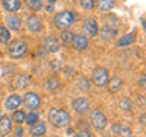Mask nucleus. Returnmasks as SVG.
<instances>
[{
    "mask_svg": "<svg viewBox=\"0 0 146 137\" xmlns=\"http://www.w3.org/2000/svg\"><path fill=\"white\" fill-rule=\"evenodd\" d=\"M49 122L52 123L53 126L58 128H64L70 123V116H68L67 111L64 110H58V108H50L49 110Z\"/></svg>",
    "mask_w": 146,
    "mask_h": 137,
    "instance_id": "1",
    "label": "nucleus"
},
{
    "mask_svg": "<svg viewBox=\"0 0 146 137\" xmlns=\"http://www.w3.org/2000/svg\"><path fill=\"white\" fill-rule=\"evenodd\" d=\"M73 21H75V14L72 11H62V12H58L56 15L53 17V26L56 29L62 31V29H68Z\"/></svg>",
    "mask_w": 146,
    "mask_h": 137,
    "instance_id": "2",
    "label": "nucleus"
},
{
    "mask_svg": "<svg viewBox=\"0 0 146 137\" xmlns=\"http://www.w3.org/2000/svg\"><path fill=\"white\" fill-rule=\"evenodd\" d=\"M26 52H27V46L20 40H15L9 44V55L12 58H21Z\"/></svg>",
    "mask_w": 146,
    "mask_h": 137,
    "instance_id": "3",
    "label": "nucleus"
},
{
    "mask_svg": "<svg viewBox=\"0 0 146 137\" xmlns=\"http://www.w3.org/2000/svg\"><path fill=\"white\" fill-rule=\"evenodd\" d=\"M93 84L98 87H104L108 84V70L104 67H98L93 72Z\"/></svg>",
    "mask_w": 146,
    "mask_h": 137,
    "instance_id": "4",
    "label": "nucleus"
},
{
    "mask_svg": "<svg viewBox=\"0 0 146 137\" xmlns=\"http://www.w3.org/2000/svg\"><path fill=\"white\" fill-rule=\"evenodd\" d=\"M91 122H93V126L96 130H104L108 123L105 114L102 111H99V110H93V111H91Z\"/></svg>",
    "mask_w": 146,
    "mask_h": 137,
    "instance_id": "5",
    "label": "nucleus"
},
{
    "mask_svg": "<svg viewBox=\"0 0 146 137\" xmlns=\"http://www.w3.org/2000/svg\"><path fill=\"white\" fill-rule=\"evenodd\" d=\"M82 31H84L85 37H96L98 35V21L94 18H87V20L82 23Z\"/></svg>",
    "mask_w": 146,
    "mask_h": 137,
    "instance_id": "6",
    "label": "nucleus"
},
{
    "mask_svg": "<svg viewBox=\"0 0 146 137\" xmlns=\"http://www.w3.org/2000/svg\"><path fill=\"white\" fill-rule=\"evenodd\" d=\"M43 49H44V52H49V53L58 52V49H59V41L55 38L53 35L46 37L44 41H43Z\"/></svg>",
    "mask_w": 146,
    "mask_h": 137,
    "instance_id": "7",
    "label": "nucleus"
},
{
    "mask_svg": "<svg viewBox=\"0 0 146 137\" xmlns=\"http://www.w3.org/2000/svg\"><path fill=\"white\" fill-rule=\"evenodd\" d=\"M23 102H25V107L31 108V110H35V108L40 107V96L36 93H27V94H25Z\"/></svg>",
    "mask_w": 146,
    "mask_h": 137,
    "instance_id": "8",
    "label": "nucleus"
},
{
    "mask_svg": "<svg viewBox=\"0 0 146 137\" xmlns=\"http://www.w3.org/2000/svg\"><path fill=\"white\" fill-rule=\"evenodd\" d=\"M72 107L76 113L82 114V113H85L87 110H88V100H87L85 98H76L72 102Z\"/></svg>",
    "mask_w": 146,
    "mask_h": 137,
    "instance_id": "9",
    "label": "nucleus"
},
{
    "mask_svg": "<svg viewBox=\"0 0 146 137\" xmlns=\"http://www.w3.org/2000/svg\"><path fill=\"white\" fill-rule=\"evenodd\" d=\"M72 44H73V47H75L76 50H84L87 49V46H88V38H87L85 35H75L73 37V41H72Z\"/></svg>",
    "mask_w": 146,
    "mask_h": 137,
    "instance_id": "10",
    "label": "nucleus"
},
{
    "mask_svg": "<svg viewBox=\"0 0 146 137\" xmlns=\"http://www.w3.org/2000/svg\"><path fill=\"white\" fill-rule=\"evenodd\" d=\"M26 26L31 32H40L41 31V20L36 15H31L26 20Z\"/></svg>",
    "mask_w": 146,
    "mask_h": 137,
    "instance_id": "11",
    "label": "nucleus"
},
{
    "mask_svg": "<svg viewBox=\"0 0 146 137\" xmlns=\"http://www.w3.org/2000/svg\"><path fill=\"white\" fill-rule=\"evenodd\" d=\"M43 134H46V125L43 122H38L36 120L35 123L31 125V136L34 137H41Z\"/></svg>",
    "mask_w": 146,
    "mask_h": 137,
    "instance_id": "12",
    "label": "nucleus"
},
{
    "mask_svg": "<svg viewBox=\"0 0 146 137\" xmlns=\"http://www.w3.org/2000/svg\"><path fill=\"white\" fill-rule=\"evenodd\" d=\"M20 104H21V98L18 94H11L6 99V102H5L8 110H17L18 107H20Z\"/></svg>",
    "mask_w": 146,
    "mask_h": 137,
    "instance_id": "13",
    "label": "nucleus"
},
{
    "mask_svg": "<svg viewBox=\"0 0 146 137\" xmlns=\"http://www.w3.org/2000/svg\"><path fill=\"white\" fill-rule=\"evenodd\" d=\"M116 34H117L116 27H113V26H110V25H104L102 27H100V37H102L104 40L113 38V37H116Z\"/></svg>",
    "mask_w": 146,
    "mask_h": 137,
    "instance_id": "14",
    "label": "nucleus"
},
{
    "mask_svg": "<svg viewBox=\"0 0 146 137\" xmlns=\"http://www.w3.org/2000/svg\"><path fill=\"white\" fill-rule=\"evenodd\" d=\"M9 131H11V119L2 116V119H0V136H6L9 134Z\"/></svg>",
    "mask_w": 146,
    "mask_h": 137,
    "instance_id": "15",
    "label": "nucleus"
},
{
    "mask_svg": "<svg viewBox=\"0 0 146 137\" xmlns=\"http://www.w3.org/2000/svg\"><path fill=\"white\" fill-rule=\"evenodd\" d=\"M6 25L9 29H12V31H18L20 29V26H21V20L18 18L17 15H8L6 17Z\"/></svg>",
    "mask_w": 146,
    "mask_h": 137,
    "instance_id": "16",
    "label": "nucleus"
},
{
    "mask_svg": "<svg viewBox=\"0 0 146 137\" xmlns=\"http://www.w3.org/2000/svg\"><path fill=\"white\" fill-rule=\"evenodd\" d=\"M73 32L72 31H68V29H62L61 31V34H59V40H61V43L62 44H66V46H70L72 44V41H73Z\"/></svg>",
    "mask_w": 146,
    "mask_h": 137,
    "instance_id": "17",
    "label": "nucleus"
},
{
    "mask_svg": "<svg viewBox=\"0 0 146 137\" xmlns=\"http://www.w3.org/2000/svg\"><path fill=\"white\" fill-rule=\"evenodd\" d=\"M3 8L8 12H15L20 8V0H3Z\"/></svg>",
    "mask_w": 146,
    "mask_h": 137,
    "instance_id": "18",
    "label": "nucleus"
},
{
    "mask_svg": "<svg viewBox=\"0 0 146 137\" xmlns=\"http://www.w3.org/2000/svg\"><path fill=\"white\" fill-rule=\"evenodd\" d=\"M114 3H116V0H98V9L99 11H110V9H113Z\"/></svg>",
    "mask_w": 146,
    "mask_h": 137,
    "instance_id": "19",
    "label": "nucleus"
},
{
    "mask_svg": "<svg viewBox=\"0 0 146 137\" xmlns=\"http://www.w3.org/2000/svg\"><path fill=\"white\" fill-rule=\"evenodd\" d=\"M59 85H61V82H59V81L56 79V78H49V79L44 82L46 90H49V91H55V90H58V88H59Z\"/></svg>",
    "mask_w": 146,
    "mask_h": 137,
    "instance_id": "20",
    "label": "nucleus"
},
{
    "mask_svg": "<svg viewBox=\"0 0 146 137\" xmlns=\"http://www.w3.org/2000/svg\"><path fill=\"white\" fill-rule=\"evenodd\" d=\"M31 84V78L27 75H18L17 79H15V87H18V88H23V87H27Z\"/></svg>",
    "mask_w": 146,
    "mask_h": 137,
    "instance_id": "21",
    "label": "nucleus"
},
{
    "mask_svg": "<svg viewBox=\"0 0 146 137\" xmlns=\"http://www.w3.org/2000/svg\"><path fill=\"white\" fill-rule=\"evenodd\" d=\"M25 5L31 9V11L36 12L41 9V6H43V0H25Z\"/></svg>",
    "mask_w": 146,
    "mask_h": 137,
    "instance_id": "22",
    "label": "nucleus"
},
{
    "mask_svg": "<svg viewBox=\"0 0 146 137\" xmlns=\"http://www.w3.org/2000/svg\"><path fill=\"white\" fill-rule=\"evenodd\" d=\"M135 38V35L134 34H128V35H123L120 40L117 41V46H128V44H131L132 41H134Z\"/></svg>",
    "mask_w": 146,
    "mask_h": 137,
    "instance_id": "23",
    "label": "nucleus"
},
{
    "mask_svg": "<svg viewBox=\"0 0 146 137\" xmlns=\"http://www.w3.org/2000/svg\"><path fill=\"white\" fill-rule=\"evenodd\" d=\"M120 87H122V79L120 78H113V79L110 81V85H108L110 91H117Z\"/></svg>",
    "mask_w": 146,
    "mask_h": 137,
    "instance_id": "24",
    "label": "nucleus"
},
{
    "mask_svg": "<svg viewBox=\"0 0 146 137\" xmlns=\"http://www.w3.org/2000/svg\"><path fill=\"white\" fill-rule=\"evenodd\" d=\"M25 117H26V114L23 110H15L12 114V120L14 122H17V123H21V122H25Z\"/></svg>",
    "mask_w": 146,
    "mask_h": 137,
    "instance_id": "25",
    "label": "nucleus"
},
{
    "mask_svg": "<svg viewBox=\"0 0 146 137\" xmlns=\"http://www.w3.org/2000/svg\"><path fill=\"white\" fill-rule=\"evenodd\" d=\"M9 38H11V34L5 26H0V43H8Z\"/></svg>",
    "mask_w": 146,
    "mask_h": 137,
    "instance_id": "26",
    "label": "nucleus"
},
{
    "mask_svg": "<svg viewBox=\"0 0 146 137\" xmlns=\"http://www.w3.org/2000/svg\"><path fill=\"white\" fill-rule=\"evenodd\" d=\"M25 120H26L27 125H32V123H35L36 120H38V113L32 111V113H29V114H26Z\"/></svg>",
    "mask_w": 146,
    "mask_h": 137,
    "instance_id": "27",
    "label": "nucleus"
},
{
    "mask_svg": "<svg viewBox=\"0 0 146 137\" xmlns=\"http://www.w3.org/2000/svg\"><path fill=\"white\" fill-rule=\"evenodd\" d=\"M119 107H120V110H123V111H129L131 110V102L126 98H122L120 100H119Z\"/></svg>",
    "mask_w": 146,
    "mask_h": 137,
    "instance_id": "28",
    "label": "nucleus"
},
{
    "mask_svg": "<svg viewBox=\"0 0 146 137\" xmlns=\"http://www.w3.org/2000/svg\"><path fill=\"white\" fill-rule=\"evenodd\" d=\"M78 85H79L81 90H90V82L87 78H81L79 82H78Z\"/></svg>",
    "mask_w": 146,
    "mask_h": 137,
    "instance_id": "29",
    "label": "nucleus"
},
{
    "mask_svg": "<svg viewBox=\"0 0 146 137\" xmlns=\"http://www.w3.org/2000/svg\"><path fill=\"white\" fill-rule=\"evenodd\" d=\"M94 5H96V0H81V6L84 9H91L94 8Z\"/></svg>",
    "mask_w": 146,
    "mask_h": 137,
    "instance_id": "30",
    "label": "nucleus"
},
{
    "mask_svg": "<svg viewBox=\"0 0 146 137\" xmlns=\"http://www.w3.org/2000/svg\"><path fill=\"white\" fill-rule=\"evenodd\" d=\"M50 70H52V72L61 70V61H59V59H53V61L50 63Z\"/></svg>",
    "mask_w": 146,
    "mask_h": 137,
    "instance_id": "31",
    "label": "nucleus"
},
{
    "mask_svg": "<svg viewBox=\"0 0 146 137\" xmlns=\"http://www.w3.org/2000/svg\"><path fill=\"white\" fill-rule=\"evenodd\" d=\"M55 2H56V0H47V6H46V9H47V12H52V11H53Z\"/></svg>",
    "mask_w": 146,
    "mask_h": 137,
    "instance_id": "32",
    "label": "nucleus"
},
{
    "mask_svg": "<svg viewBox=\"0 0 146 137\" xmlns=\"http://www.w3.org/2000/svg\"><path fill=\"white\" fill-rule=\"evenodd\" d=\"M75 137H90V132L87 131V130H82V131L78 132V134H76Z\"/></svg>",
    "mask_w": 146,
    "mask_h": 137,
    "instance_id": "33",
    "label": "nucleus"
},
{
    "mask_svg": "<svg viewBox=\"0 0 146 137\" xmlns=\"http://www.w3.org/2000/svg\"><path fill=\"white\" fill-rule=\"evenodd\" d=\"M139 84H140L141 88H145V87H146V85H145V84H146V78H145V76H141V78H140V82H139Z\"/></svg>",
    "mask_w": 146,
    "mask_h": 137,
    "instance_id": "34",
    "label": "nucleus"
},
{
    "mask_svg": "<svg viewBox=\"0 0 146 137\" xmlns=\"http://www.w3.org/2000/svg\"><path fill=\"white\" fill-rule=\"evenodd\" d=\"M21 136H23V130H21L20 126H18L17 130H15V137H21Z\"/></svg>",
    "mask_w": 146,
    "mask_h": 137,
    "instance_id": "35",
    "label": "nucleus"
},
{
    "mask_svg": "<svg viewBox=\"0 0 146 137\" xmlns=\"http://www.w3.org/2000/svg\"><path fill=\"white\" fill-rule=\"evenodd\" d=\"M87 123H84V120H79V128H82V130H87Z\"/></svg>",
    "mask_w": 146,
    "mask_h": 137,
    "instance_id": "36",
    "label": "nucleus"
},
{
    "mask_svg": "<svg viewBox=\"0 0 146 137\" xmlns=\"http://www.w3.org/2000/svg\"><path fill=\"white\" fill-rule=\"evenodd\" d=\"M0 119H2V111H0Z\"/></svg>",
    "mask_w": 146,
    "mask_h": 137,
    "instance_id": "37",
    "label": "nucleus"
}]
</instances>
